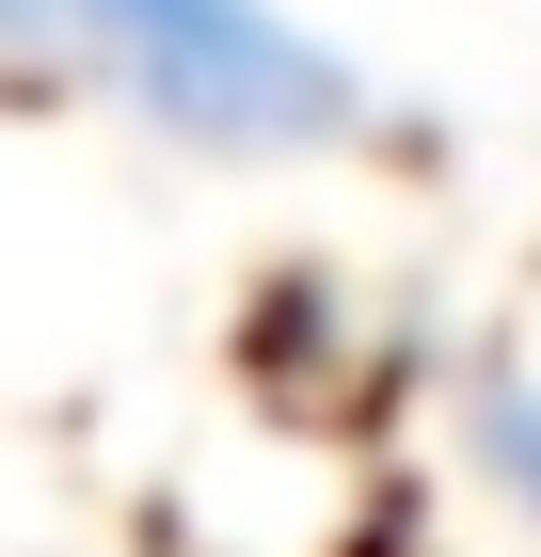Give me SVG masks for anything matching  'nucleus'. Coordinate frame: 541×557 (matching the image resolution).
I'll list each match as a JSON object with an SVG mask.
<instances>
[{
  "instance_id": "nucleus-2",
  "label": "nucleus",
  "mask_w": 541,
  "mask_h": 557,
  "mask_svg": "<svg viewBox=\"0 0 541 557\" xmlns=\"http://www.w3.org/2000/svg\"><path fill=\"white\" fill-rule=\"evenodd\" d=\"M462 446H478V478L541 525V367H494V383H478V414H462Z\"/></svg>"
},
{
  "instance_id": "nucleus-1",
  "label": "nucleus",
  "mask_w": 541,
  "mask_h": 557,
  "mask_svg": "<svg viewBox=\"0 0 541 557\" xmlns=\"http://www.w3.org/2000/svg\"><path fill=\"white\" fill-rule=\"evenodd\" d=\"M0 64L223 175H303L382 144L367 48H334L303 0H0Z\"/></svg>"
}]
</instances>
